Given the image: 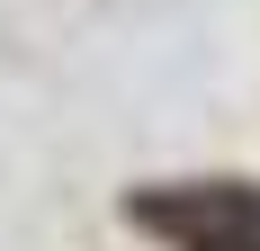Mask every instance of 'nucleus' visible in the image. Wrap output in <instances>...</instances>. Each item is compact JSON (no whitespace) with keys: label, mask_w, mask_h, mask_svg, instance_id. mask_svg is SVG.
<instances>
[{"label":"nucleus","mask_w":260,"mask_h":251,"mask_svg":"<svg viewBox=\"0 0 260 251\" xmlns=\"http://www.w3.org/2000/svg\"><path fill=\"white\" fill-rule=\"evenodd\" d=\"M126 225L161 233L171 251H260V189L251 179H180L126 198Z\"/></svg>","instance_id":"f257e3e1"}]
</instances>
